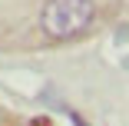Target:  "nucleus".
Returning <instances> with one entry per match:
<instances>
[{
    "label": "nucleus",
    "mask_w": 129,
    "mask_h": 126,
    "mask_svg": "<svg viewBox=\"0 0 129 126\" xmlns=\"http://www.w3.org/2000/svg\"><path fill=\"white\" fill-rule=\"evenodd\" d=\"M93 17H96L93 0H46L40 13V27L53 40H73L93 23Z\"/></svg>",
    "instance_id": "nucleus-1"
}]
</instances>
